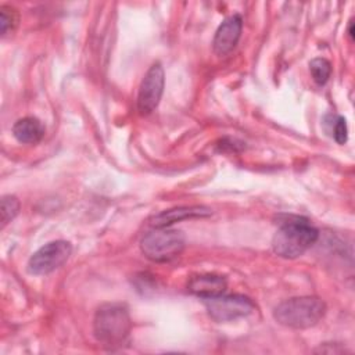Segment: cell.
<instances>
[{"label":"cell","instance_id":"obj_7","mask_svg":"<svg viewBox=\"0 0 355 355\" xmlns=\"http://www.w3.org/2000/svg\"><path fill=\"white\" fill-rule=\"evenodd\" d=\"M164 83H165L164 69L161 64L155 62L148 68L139 87L137 110L140 111V114L146 115L153 112L157 108L162 97Z\"/></svg>","mask_w":355,"mask_h":355},{"label":"cell","instance_id":"obj_3","mask_svg":"<svg viewBox=\"0 0 355 355\" xmlns=\"http://www.w3.org/2000/svg\"><path fill=\"white\" fill-rule=\"evenodd\" d=\"M326 305L318 297H295L280 302L275 311V319L291 329H308L315 326L324 315Z\"/></svg>","mask_w":355,"mask_h":355},{"label":"cell","instance_id":"obj_8","mask_svg":"<svg viewBox=\"0 0 355 355\" xmlns=\"http://www.w3.org/2000/svg\"><path fill=\"white\" fill-rule=\"evenodd\" d=\"M241 28H243V19L240 15L236 14L226 18L216 29V33L212 42L214 51L218 55H225L230 53L236 47L240 39Z\"/></svg>","mask_w":355,"mask_h":355},{"label":"cell","instance_id":"obj_12","mask_svg":"<svg viewBox=\"0 0 355 355\" xmlns=\"http://www.w3.org/2000/svg\"><path fill=\"white\" fill-rule=\"evenodd\" d=\"M309 71H311L313 80L318 85H324L330 78L331 64L329 60H326L323 57H318L309 62Z\"/></svg>","mask_w":355,"mask_h":355},{"label":"cell","instance_id":"obj_13","mask_svg":"<svg viewBox=\"0 0 355 355\" xmlns=\"http://www.w3.org/2000/svg\"><path fill=\"white\" fill-rule=\"evenodd\" d=\"M19 211V201L15 196H4L1 198V227L12 220Z\"/></svg>","mask_w":355,"mask_h":355},{"label":"cell","instance_id":"obj_2","mask_svg":"<svg viewBox=\"0 0 355 355\" xmlns=\"http://www.w3.org/2000/svg\"><path fill=\"white\" fill-rule=\"evenodd\" d=\"M319 237L318 230L306 220L293 219L282 223L272 239V248L282 258H297L311 248Z\"/></svg>","mask_w":355,"mask_h":355},{"label":"cell","instance_id":"obj_14","mask_svg":"<svg viewBox=\"0 0 355 355\" xmlns=\"http://www.w3.org/2000/svg\"><path fill=\"white\" fill-rule=\"evenodd\" d=\"M18 24V15L17 11L8 6L0 7V26H1V35H7L10 31H12Z\"/></svg>","mask_w":355,"mask_h":355},{"label":"cell","instance_id":"obj_9","mask_svg":"<svg viewBox=\"0 0 355 355\" xmlns=\"http://www.w3.org/2000/svg\"><path fill=\"white\" fill-rule=\"evenodd\" d=\"M211 209L202 205H190V207H178L172 209H166L153 216L150 225L153 227H168L175 222H180L189 218H201L211 215Z\"/></svg>","mask_w":355,"mask_h":355},{"label":"cell","instance_id":"obj_11","mask_svg":"<svg viewBox=\"0 0 355 355\" xmlns=\"http://www.w3.org/2000/svg\"><path fill=\"white\" fill-rule=\"evenodd\" d=\"M12 135L19 143L35 144L39 143L44 136L43 123L33 116H25L18 119L12 126Z\"/></svg>","mask_w":355,"mask_h":355},{"label":"cell","instance_id":"obj_4","mask_svg":"<svg viewBox=\"0 0 355 355\" xmlns=\"http://www.w3.org/2000/svg\"><path fill=\"white\" fill-rule=\"evenodd\" d=\"M141 252L154 262H168L176 258L184 248L182 232L169 227H154L140 241Z\"/></svg>","mask_w":355,"mask_h":355},{"label":"cell","instance_id":"obj_15","mask_svg":"<svg viewBox=\"0 0 355 355\" xmlns=\"http://www.w3.org/2000/svg\"><path fill=\"white\" fill-rule=\"evenodd\" d=\"M347 122L343 116H338L334 122V128H333V136H334V140L338 143V144H344L347 141Z\"/></svg>","mask_w":355,"mask_h":355},{"label":"cell","instance_id":"obj_6","mask_svg":"<svg viewBox=\"0 0 355 355\" xmlns=\"http://www.w3.org/2000/svg\"><path fill=\"white\" fill-rule=\"evenodd\" d=\"M72 247L65 240H55L40 247L28 261V270L33 275H47L67 262Z\"/></svg>","mask_w":355,"mask_h":355},{"label":"cell","instance_id":"obj_16","mask_svg":"<svg viewBox=\"0 0 355 355\" xmlns=\"http://www.w3.org/2000/svg\"><path fill=\"white\" fill-rule=\"evenodd\" d=\"M352 26H354V24H352V21H351V24H349V36H351V37L354 36V29H352Z\"/></svg>","mask_w":355,"mask_h":355},{"label":"cell","instance_id":"obj_10","mask_svg":"<svg viewBox=\"0 0 355 355\" xmlns=\"http://www.w3.org/2000/svg\"><path fill=\"white\" fill-rule=\"evenodd\" d=\"M227 284L222 276L218 275H198L194 276L189 282V291L201 297V298H211L225 293Z\"/></svg>","mask_w":355,"mask_h":355},{"label":"cell","instance_id":"obj_1","mask_svg":"<svg viewBox=\"0 0 355 355\" xmlns=\"http://www.w3.org/2000/svg\"><path fill=\"white\" fill-rule=\"evenodd\" d=\"M132 327L128 309L121 304H105L96 312L93 330L96 338L108 348L121 347Z\"/></svg>","mask_w":355,"mask_h":355},{"label":"cell","instance_id":"obj_5","mask_svg":"<svg viewBox=\"0 0 355 355\" xmlns=\"http://www.w3.org/2000/svg\"><path fill=\"white\" fill-rule=\"evenodd\" d=\"M205 308L208 315L216 322H229L237 318L250 315L255 305L254 302L244 295H216L211 298H204Z\"/></svg>","mask_w":355,"mask_h":355}]
</instances>
